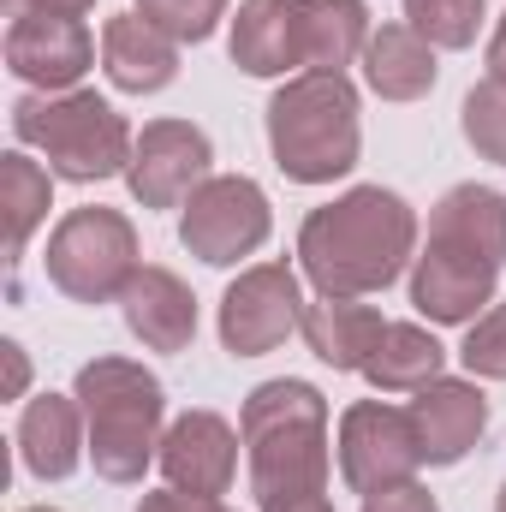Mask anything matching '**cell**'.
<instances>
[{"instance_id": "obj_28", "label": "cell", "mask_w": 506, "mask_h": 512, "mask_svg": "<svg viewBox=\"0 0 506 512\" xmlns=\"http://www.w3.org/2000/svg\"><path fill=\"white\" fill-rule=\"evenodd\" d=\"M364 512H441V501L423 489V483H399V489H381L364 501Z\"/></svg>"}, {"instance_id": "obj_27", "label": "cell", "mask_w": 506, "mask_h": 512, "mask_svg": "<svg viewBox=\"0 0 506 512\" xmlns=\"http://www.w3.org/2000/svg\"><path fill=\"white\" fill-rule=\"evenodd\" d=\"M459 364H465L477 382H506V304H501V298H495L471 328H465Z\"/></svg>"}, {"instance_id": "obj_15", "label": "cell", "mask_w": 506, "mask_h": 512, "mask_svg": "<svg viewBox=\"0 0 506 512\" xmlns=\"http://www.w3.org/2000/svg\"><path fill=\"white\" fill-rule=\"evenodd\" d=\"M90 459V423L78 393H36L18 411V465L36 483H66Z\"/></svg>"}, {"instance_id": "obj_6", "label": "cell", "mask_w": 506, "mask_h": 512, "mask_svg": "<svg viewBox=\"0 0 506 512\" xmlns=\"http://www.w3.org/2000/svg\"><path fill=\"white\" fill-rule=\"evenodd\" d=\"M12 137L18 149H36L48 161L54 179L66 185H102V179H126L137 131L126 114L96 96V90H24L12 102Z\"/></svg>"}, {"instance_id": "obj_10", "label": "cell", "mask_w": 506, "mask_h": 512, "mask_svg": "<svg viewBox=\"0 0 506 512\" xmlns=\"http://www.w3.org/2000/svg\"><path fill=\"white\" fill-rule=\"evenodd\" d=\"M304 274L292 262H251L239 268V280L221 292V346L233 358H262L274 346H286L304 322Z\"/></svg>"}, {"instance_id": "obj_24", "label": "cell", "mask_w": 506, "mask_h": 512, "mask_svg": "<svg viewBox=\"0 0 506 512\" xmlns=\"http://www.w3.org/2000/svg\"><path fill=\"white\" fill-rule=\"evenodd\" d=\"M405 24L435 48V54H459L477 42V30L489 24V0H405Z\"/></svg>"}, {"instance_id": "obj_7", "label": "cell", "mask_w": 506, "mask_h": 512, "mask_svg": "<svg viewBox=\"0 0 506 512\" xmlns=\"http://www.w3.org/2000/svg\"><path fill=\"white\" fill-rule=\"evenodd\" d=\"M137 268H143V245H137L131 215L102 209V203L66 209L48 233V251H42L48 286L72 304H120Z\"/></svg>"}, {"instance_id": "obj_33", "label": "cell", "mask_w": 506, "mask_h": 512, "mask_svg": "<svg viewBox=\"0 0 506 512\" xmlns=\"http://www.w3.org/2000/svg\"><path fill=\"white\" fill-rule=\"evenodd\" d=\"M256 512H334L328 495H280V501H262Z\"/></svg>"}, {"instance_id": "obj_12", "label": "cell", "mask_w": 506, "mask_h": 512, "mask_svg": "<svg viewBox=\"0 0 506 512\" xmlns=\"http://www.w3.org/2000/svg\"><path fill=\"white\" fill-rule=\"evenodd\" d=\"M96 66V36L84 18L60 12H12L6 24V72L30 90H84V72Z\"/></svg>"}, {"instance_id": "obj_34", "label": "cell", "mask_w": 506, "mask_h": 512, "mask_svg": "<svg viewBox=\"0 0 506 512\" xmlns=\"http://www.w3.org/2000/svg\"><path fill=\"white\" fill-rule=\"evenodd\" d=\"M495 512H506V483H501V495H495Z\"/></svg>"}, {"instance_id": "obj_11", "label": "cell", "mask_w": 506, "mask_h": 512, "mask_svg": "<svg viewBox=\"0 0 506 512\" xmlns=\"http://www.w3.org/2000/svg\"><path fill=\"white\" fill-rule=\"evenodd\" d=\"M215 179V143L191 120H149L137 131L126 167V191L143 209H185V197Z\"/></svg>"}, {"instance_id": "obj_30", "label": "cell", "mask_w": 506, "mask_h": 512, "mask_svg": "<svg viewBox=\"0 0 506 512\" xmlns=\"http://www.w3.org/2000/svg\"><path fill=\"white\" fill-rule=\"evenodd\" d=\"M0 358H6V399H24L30 393V358L18 340H0Z\"/></svg>"}, {"instance_id": "obj_32", "label": "cell", "mask_w": 506, "mask_h": 512, "mask_svg": "<svg viewBox=\"0 0 506 512\" xmlns=\"http://www.w3.org/2000/svg\"><path fill=\"white\" fill-rule=\"evenodd\" d=\"M483 66H489L495 84H506V12L495 18V30H489V54H483Z\"/></svg>"}, {"instance_id": "obj_3", "label": "cell", "mask_w": 506, "mask_h": 512, "mask_svg": "<svg viewBox=\"0 0 506 512\" xmlns=\"http://www.w3.org/2000/svg\"><path fill=\"white\" fill-rule=\"evenodd\" d=\"M239 435H245L256 507L280 495H328L334 435H328V399L316 382H298V376L256 382L239 411Z\"/></svg>"}, {"instance_id": "obj_21", "label": "cell", "mask_w": 506, "mask_h": 512, "mask_svg": "<svg viewBox=\"0 0 506 512\" xmlns=\"http://www.w3.org/2000/svg\"><path fill=\"white\" fill-rule=\"evenodd\" d=\"M364 84H370V96L381 102H423L429 90H435V78H441V60H435V48L399 18V24H381L370 30V48H364Z\"/></svg>"}, {"instance_id": "obj_1", "label": "cell", "mask_w": 506, "mask_h": 512, "mask_svg": "<svg viewBox=\"0 0 506 512\" xmlns=\"http://www.w3.org/2000/svg\"><path fill=\"white\" fill-rule=\"evenodd\" d=\"M506 274V191L453 185L429 209V233L411 262V310L429 328H471Z\"/></svg>"}, {"instance_id": "obj_20", "label": "cell", "mask_w": 506, "mask_h": 512, "mask_svg": "<svg viewBox=\"0 0 506 512\" xmlns=\"http://www.w3.org/2000/svg\"><path fill=\"white\" fill-rule=\"evenodd\" d=\"M364 0H298V72H346L370 48Z\"/></svg>"}, {"instance_id": "obj_13", "label": "cell", "mask_w": 506, "mask_h": 512, "mask_svg": "<svg viewBox=\"0 0 506 512\" xmlns=\"http://www.w3.org/2000/svg\"><path fill=\"white\" fill-rule=\"evenodd\" d=\"M239 447L245 435L221 417V411H179L161 435V477L167 489L179 495H203V501H221L233 495V477H239Z\"/></svg>"}, {"instance_id": "obj_25", "label": "cell", "mask_w": 506, "mask_h": 512, "mask_svg": "<svg viewBox=\"0 0 506 512\" xmlns=\"http://www.w3.org/2000/svg\"><path fill=\"white\" fill-rule=\"evenodd\" d=\"M459 131H465V143L483 161H501L506 167V84H495V78L471 84L465 102H459Z\"/></svg>"}, {"instance_id": "obj_26", "label": "cell", "mask_w": 506, "mask_h": 512, "mask_svg": "<svg viewBox=\"0 0 506 512\" xmlns=\"http://www.w3.org/2000/svg\"><path fill=\"white\" fill-rule=\"evenodd\" d=\"M227 6H233V0H137V12H143L161 36H173L179 48H185V42H209V36L221 30Z\"/></svg>"}, {"instance_id": "obj_35", "label": "cell", "mask_w": 506, "mask_h": 512, "mask_svg": "<svg viewBox=\"0 0 506 512\" xmlns=\"http://www.w3.org/2000/svg\"><path fill=\"white\" fill-rule=\"evenodd\" d=\"M24 512H54V507H24Z\"/></svg>"}, {"instance_id": "obj_5", "label": "cell", "mask_w": 506, "mask_h": 512, "mask_svg": "<svg viewBox=\"0 0 506 512\" xmlns=\"http://www.w3.org/2000/svg\"><path fill=\"white\" fill-rule=\"evenodd\" d=\"M72 393L84 405L90 423V465L102 483L137 489L143 471L161 459V435H167V387L155 370H143L137 358H90Z\"/></svg>"}, {"instance_id": "obj_19", "label": "cell", "mask_w": 506, "mask_h": 512, "mask_svg": "<svg viewBox=\"0 0 506 512\" xmlns=\"http://www.w3.org/2000/svg\"><path fill=\"white\" fill-rule=\"evenodd\" d=\"M227 54L251 78H298V0H239Z\"/></svg>"}, {"instance_id": "obj_4", "label": "cell", "mask_w": 506, "mask_h": 512, "mask_svg": "<svg viewBox=\"0 0 506 512\" xmlns=\"http://www.w3.org/2000/svg\"><path fill=\"white\" fill-rule=\"evenodd\" d=\"M268 155L292 185H334L364 155V120H358V84L346 72H298L280 78L268 96Z\"/></svg>"}, {"instance_id": "obj_16", "label": "cell", "mask_w": 506, "mask_h": 512, "mask_svg": "<svg viewBox=\"0 0 506 512\" xmlns=\"http://www.w3.org/2000/svg\"><path fill=\"white\" fill-rule=\"evenodd\" d=\"M120 316H126L131 340L143 352H167L173 358V352H185L197 340V292L161 262H143L131 274V286L120 292Z\"/></svg>"}, {"instance_id": "obj_17", "label": "cell", "mask_w": 506, "mask_h": 512, "mask_svg": "<svg viewBox=\"0 0 506 512\" xmlns=\"http://www.w3.org/2000/svg\"><path fill=\"white\" fill-rule=\"evenodd\" d=\"M298 334H304L310 358L328 364L334 376H364L376 340L387 334V316H381L376 304H364V298H328V292H316L304 304Z\"/></svg>"}, {"instance_id": "obj_31", "label": "cell", "mask_w": 506, "mask_h": 512, "mask_svg": "<svg viewBox=\"0 0 506 512\" xmlns=\"http://www.w3.org/2000/svg\"><path fill=\"white\" fill-rule=\"evenodd\" d=\"M12 12H60V18H84V12H96V0H12Z\"/></svg>"}, {"instance_id": "obj_29", "label": "cell", "mask_w": 506, "mask_h": 512, "mask_svg": "<svg viewBox=\"0 0 506 512\" xmlns=\"http://www.w3.org/2000/svg\"><path fill=\"white\" fill-rule=\"evenodd\" d=\"M137 512H239L227 507V501H203V495H179V489H155V495H143Z\"/></svg>"}, {"instance_id": "obj_22", "label": "cell", "mask_w": 506, "mask_h": 512, "mask_svg": "<svg viewBox=\"0 0 506 512\" xmlns=\"http://www.w3.org/2000/svg\"><path fill=\"white\" fill-rule=\"evenodd\" d=\"M441 376H447V346L423 322H387V334L376 340V352L364 364V382L376 393H417Z\"/></svg>"}, {"instance_id": "obj_8", "label": "cell", "mask_w": 506, "mask_h": 512, "mask_svg": "<svg viewBox=\"0 0 506 512\" xmlns=\"http://www.w3.org/2000/svg\"><path fill=\"white\" fill-rule=\"evenodd\" d=\"M274 233V203L251 173H215L203 179L179 209V245L209 268H239Z\"/></svg>"}, {"instance_id": "obj_18", "label": "cell", "mask_w": 506, "mask_h": 512, "mask_svg": "<svg viewBox=\"0 0 506 512\" xmlns=\"http://www.w3.org/2000/svg\"><path fill=\"white\" fill-rule=\"evenodd\" d=\"M102 72L126 96H155V90H167L179 78V42L161 36L137 6L131 12H114L102 24Z\"/></svg>"}, {"instance_id": "obj_14", "label": "cell", "mask_w": 506, "mask_h": 512, "mask_svg": "<svg viewBox=\"0 0 506 512\" xmlns=\"http://www.w3.org/2000/svg\"><path fill=\"white\" fill-rule=\"evenodd\" d=\"M405 411H411L423 465H435V471L471 459L477 441L489 435V393H483L477 376H441V382L417 387Z\"/></svg>"}, {"instance_id": "obj_9", "label": "cell", "mask_w": 506, "mask_h": 512, "mask_svg": "<svg viewBox=\"0 0 506 512\" xmlns=\"http://www.w3.org/2000/svg\"><path fill=\"white\" fill-rule=\"evenodd\" d=\"M340 477L352 495H381V489H399V483H417L423 471V447H417V429H411V411L405 405H387V399H358L340 411Z\"/></svg>"}, {"instance_id": "obj_23", "label": "cell", "mask_w": 506, "mask_h": 512, "mask_svg": "<svg viewBox=\"0 0 506 512\" xmlns=\"http://www.w3.org/2000/svg\"><path fill=\"white\" fill-rule=\"evenodd\" d=\"M0 203H6V251L24 256V245L36 239V227L54 209V173L30 149H6L0 155Z\"/></svg>"}, {"instance_id": "obj_2", "label": "cell", "mask_w": 506, "mask_h": 512, "mask_svg": "<svg viewBox=\"0 0 506 512\" xmlns=\"http://www.w3.org/2000/svg\"><path fill=\"white\" fill-rule=\"evenodd\" d=\"M423 245L417 209L387 185H352L334 203L310 209L298 227V274L328 298L387 292Z\"/></svg>"}]
</instances>
